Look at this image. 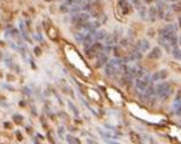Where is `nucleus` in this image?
I'll return each mask as SVG.
<instances>
[{
  "mask_svg": "<svg viewBox=\"0 0 181 144\" xmlns=\"http://www.w3.org/2000/svg\"><path fill=\"white\" fill-rule=\"evenodd\" d=\"M5 61H6V65L9 66V67H12V66H11L12 60H11V56H10L9 54H6V55H5Z\"/></svg>",
  "mask_w": 181,
  "mask_h": 144,
  "instance_id": "b1692460",
  "label": "nucleus"
},
{
  "mask_svg": "<svg viewBox=\"0 0 181 144\" xmlns=\"http://www.w3.org/2000/svg\"><path fill=\"white\" fill-rule=\"evenodd\" d=\"M4 88H6V89H9V90H15V88L13 86H11V85H9V84H4Z\"/></svg>",
  "mask_w": 181,
  "mask_h": 144,
  "instance_id": "cd10ccee",
  "label": "nucleus"
},
{
  "mask_svg": "<svg viewBox=\"0 0 181 144\" xmlns=\"http://www.w3.org/2000/svg\"><path fill=\"white\" fill-rule=\"evenodd\" d=\"M117 4H118V7L121 10V12H122L124 16H127V14H129L133 11V5L129 4L128 0H118Z\"/></svg>",
  "mask_w": 181,
  "mask_h": 144,
  "instance_id": "39448f33",
  "label": "nucleus"
},
{
  "mask_svg": "<svg viewBox=\"0 0 181 144\" xmlns=\"http://www.w3.org/2000/svg\"><path fill=\"white\" fill-rule=\"evenodd\" d=\"M99 133L104 138H106V139H109V138H110V139H117V138H118L117 135H114V133H111V132H110V130L109 131H104V130H100V128H99Z\"/></svg>",
  "mask_w": 181,
  "mask_h": 144,
  "instance_id": "4468645a",
  "label": "nucleus"
},
{
  "mask_svg": "<svg viewBox=\"0 0 181 144\" xmlns=\"http://www.w3.org/2000/svg\"><path fill=\"white\" fill-rule=\"evenodd\" d=\"M170 10L174 12H181V3L176 1V3H173L170 5Z\"/></svg>",
  "mask_w": 181,
  "mask_h": 144,
  "instance_id": "f3484780",
  "label": "nucleus"
},
{
  "mask_svg": "<svg viewBox=\"0 0 181 144\" xmlns=\"http://www.w3.org/2000/svg\"><path fill=\"white\" fill-rule=\"evenodd\" d=\"M89 19H90V14L88 12H80L77 14L71 16V23L76 25V27H80V25L89 22Z\"/></svg>",
  "mask_w": 181,
  "mask_h": 144,
  "instance_id": "7ed1b4c3",
  "label": "nucleus"
},
{
  "mask_svg": "<svg viewBox=\"0 0 181 144\" xmlns=\"http://www.w3.org/2000/svg\"><path fill=\"white\" fill-rule=\"evenodd\" d=\"M173 55V58L175 59V60H181V48L180 47H173V49H172V53H170Z\"/></svg>",
  "mask_w": 181,
  "mask_h": 144,
  "instance_id": "2eb2a0df",
  "label": "nucleus"
},
{
  "mask_svg": "<svg viewBox=\"0 0 181 144\" xmlns=\"http://www.w3.org/2000/svg\"><path fill=\"white\" fill-rule=\"evenodd\" d=\"M158 45L161 46V47H163L167 53H172L173 47H172V46H170V43L168 42V40H165L164 37H162V36H159V37H158Z\"/></svg>",
  "mask_w": 181,
  "mask_h": 144,
  "instance_id": "6e6552de",
  "label": "nucleus"
},
{
  "mask_svg": "<svg viewBox=\"0 0 181 144\" xmlns=\"http://www.w3.org/2000/svg\"><path fill=\"white\" fill-rule=\"evenodd\" d=\"M85 37H86V33H76V34H74V39L76 40L79 43H82L85 41Z\"/></svg>",
  "mask_w": 181,
  "mask_h": 144,
  "instance_id": "dca6fc26",
  "label": "nucleus"
},
{
  "mask_svg": "<svg viewBox=\"0 0 181 144\" xmlns=\"http://www.w3.org/2000/svg\"><path fill=\"white\" fill-rule=\"evenodd\" d=\"M97 56H98V64H97L98 67L105 66V64H106L108 61H109V56H108V54H106V53H104V52L98 53Z\"/></svg>",
  "mask_w": 181,
  "mask_h": 144,
  "instance_id": "1a4fd4ad",
  "label": "nucleus"
},
{
  "mask_svg": "<svg viewBox=\"0 0 181 144\" xmlns=\"http://www.w3.org/2000/svg\"><path fill=\"white\" fill-rule=\"evenodd\" d=\"M179 24H180V25H179V28L181 29V16L179 17Z\"/></svg>",
  "mask_w": 181,
  "mask_h": 144,
  "instance_id": "2f4dec72",
  "label": "nucleus"
},
{
  "mask_svg": "<svg viewBox=\"0 0 181 144\" xmlns=\"http://www.w3.org/2000/svg\"><path fill=\"white\" fill-rule=\"evenodd\" d=\"M152 82V79H151V75L150 73H146L143 78H138L137 82H135V89L139 90V91H141L144 92L145 89L149 86V84Z\"/></svg>",
  "mask_w": 181,
  "mask_h": 144,
  "instance_id": "20e7f679",
  "label": "nucleus"
},
{
  "mask_svg": "<svg viewBox=\"0 0 181 144\" xmlns=\"http://www.w3.org/2000/svg\"><path fill=\"white\" fill-rule=\"evenodd\" d=\"M59 10H60V11H62L63 13H68L70 9H69V6H67V5H65V4H63V5H60Z\"/></svg>",
  "mask_w": 181,
  "mask_h": 144,
  "instance_id": "5701e85b",
  "label": "nucleus"
},
{
  "mask_svg": "<svg viewBox=\"0 0 181 144\" xmlns=\"http://www.w3.org/2000/svg\"><path fill=\"white\" fill-rule=\"evenodd\" d=\"M109 143L110 144H121V143H117V142H110V141H109Z\"/></svg>",
  "mask_w": 181,
  "mask_h": 144,
  "instance_id": "473e14b6",
  "label": "nucleus"
},
{
  "mask_svg": "<svg viewBox=\"0 0 181 144\" xmlns=\"http://www.w3.org/2000/svg\"><path fill=\"white\" fill-rule=\"evenodd\" d=\"M58 133H59V136H62L63 133H64V128H63V127H60V128H59V131H58Z\"/></svg>",
  "mask_w": 181,
  "mask_h": 144,
  "instance_id": "c756f323",
  "label": "nucleus"
},
{
  "mask_svg": "<svg viewBox=\"0 0 181 144\" xmlns=\"http://www.w3.org/2000/svg\"><path fill=\"white\" fill-rule=\"evenodd\" d=\"M139 144H145V143H143V142H139Z\"/></svg>",
  "mask_w": 181,
  "mask_h": 144,
  "instance_id": "c9c22d12",
  "label": "nucleus"
},
{
  "mask_svg": "<svg viewBox=\"0 0 181 144\" xmlns=\"http://www.w3.org/2000/svg\"><path fill=\"white\" fill-rule=\"evenodd\" d=\"M156 18H158L157 7H156V6H150V9L147 10V19H150L151 22H155Z\"/></svg>",
  "mask_w": 181,
  "mask_h": 144,
  "instance_id": "f8f14e48",
  "label": "nucleus"
},
{
  "mask_svg": "<svg viewBox=\"0 0 181 144\" xmlns=\"http://www.w3.org/2000/svg\"><path fill=\"white\" fill-rule=\"evenodd\" d=\"M170 91H172V89H170V84L168 82H161V83L155 85V95L163 100H165L170 95Z\"/></svg>",
  "mask_w": 181,
  "mask_h": 144,
  "instance_id": "f03ea898",
  "label": "nucleus"
},
{
  "mask_svg": "<svg viewBox=\"0 0 181 144\" xmlns=\"http://www.w3.org/2000/svg\"><path fill=\"white\" fill-rule=\"evenodd\" d=\"M123 64V61L120 58H114L110 59L106 64H105V75L108 77H114L117 75V71L120 69V66Z\"/></svg>",
  "mask_w": 181,
  "mask_h": 144,
  "instance_id": "f257e3e1",
  "label": "nucleus"
},
{
  "mask_svg": "<svg viewBox=\"0 0 181 144\" xmlns=\"http://www.w3.org/2000/svg\"><path fill=\"white\" fill-rule=\"evenodd\" d=\"M34 53H35V55L40 56V55H41V48H40V47H35L34 48Z\"/></svg>",
  "mask_w": 181,
  "mask_h": 144,
  "instance_id": "a878e982",
  "label": "nucleus"
},
{
  "mask_svg": "<svg viewBox=\"0 0 181 144\" xmlns=\"http://www.w3.org/2000/svg\"><path fill=\"white\" fill-rule=\"evenodd\" d=\"M179 43H180V47H181V36L179 37Z\"/></svg>",
  "mask_w": 181,
  "mask_h": 144,
  "instance_id": "72a5a7b5",
  "label": "nucleus"
},
{
  "mask_svg": "<svg viewBox=\"0 0 181 144\" xmlns=\"http://www.w3.org/2000/svg\"><path fill=\"white\" fill-rule=\"evenodd\" d=\"M67 141L69 144H80V141L73 136H67Z\"/></svg>",
  "mask_w": 181,
  "mask_h": 144,
  "instance_id": "412c9836",
  "label": "nucleus"
},
{
  "mask_svg": "<svg viewBox=\"0 0 181 144\" xmlns=\"http://www.w3.org/2000/svg\"><path fill=\"white\" fill-rule=\"evenodd\" d=\"M68 105H69V107H70V109L73 111V113H74V114H75V115H79V109H77V108L74 106V103H71V102L69 101V102H68Z\"/></svg>",
  "mask_w": 181,
  "mask_h": 144,
  "instance_id": "4be33fe9",
  "label": "nucleus"
},
{
  "mask_svg": "<svg viewBox=\"0 0 181 144\" xmlns=\"http://www.w3.org/2000/svg\"><path fill=\"white\" fill-rule=\"evenodd\" d=\"M108 35V31L105 29H98L97 31L94 33V40L98 41V42H100V41H104L105 37H106Z\"/></svg>",
  "mask_w": 181,
  "mask_h": 144,
  "instance_id": "9b49d317",
  "label": "nucleus"
},
{
  "mask_svg": "<svg viewBox=\"0 0 181 144\" xmlns=\"http://www.w3.org/2000/svg\"><path fill=\"white\" fill-rule=\"evenodd\" d=\"M139 14H140V18L141 19H147V10L145 6H143L141 9L139 10Z\"/></svg>",
  "mask_w": 181,
  "mask_h": 144,
  "instance_id": "aec40b11",
  "label": "nucleus"
},
{
  "mask_svg": "<svg viewBox=\"0 0 181 144\" xmlns=\"http://www.w3.org/2000/svg\"><path fill=\"white\" fill-rule=\"evenodd\" d=\"M170 1H174V3H176V1H178V0H170Z\"/></svg>",
  "mask_w": 181,
  "mask_h": 144,
  "instance_id": "f704fd0d",
  "label": "nucleus"
},
{
  "mask_svg": "<svg viewBox=\"0 0 181 144\" xmlns=\"http://www.w3.org/2000/svg\"><path fill=\"white\" fill-rule=\"evenodd\" d=\"M175 101H181V88L178 91V95H176V97H175Z\"/></svg>",
  "mask_w": 181,
  "mask_h": 144,
  "instance_id": "bb28decb",
  "label": "nucleus"
},
{
  "mask_svg": "<svg viewBox=\"0 0 181 144\" xmlns=\"http://www.w3.org/2000/svg\"><path fill=\"white\" fill-rule=\"evenodd\" d=\"M147 56L150 59H159L161 56H162V49H161L159 47H153L149 52Z\"/></svg>",
  "mask_w": 181,
  "mask_h": 144,
  "instance_id": "9d476101",
  "label": "nucleus"
},
{
  "mask_svg": "<svg viewBox=\"0 0 181 144\" xmlns=\"http://www.w3.org/2000/svg\"><path fill=\"white\" fill-rule=\"evenodd\" d=\"M168 77V71L167 70H159L157 72H155V73L151 76V79L155 83V82H162V81H165Z\"/></svg>",
  "mask_w": 181,
  "mask_h": 144,
  "instance_id": "423d86ee",
  "label": "nucleus"
},
{
  "mask_svg": "<svg viewBox=\"0 0 181 144\" xmlns=\"http://www.w3.org/2000/svg\"><path fill=\"white\" fill-rule=\"evenodd\" d=\"M150 48V42L147 40H145V39H141V40H139L137 43H135V49L139 50V52H147Z\"/></svg>",
  "mask_w": 181,
  "mask_h": 144,
  "instance_id": "0eeeda50",
  "label": "nucleus"
},
{
  "mask_svg": "<svg viewBox=\"0 0 181 144\" xmlns=\"http://www.w3.org/2000/svg\"><path fill=\"white\" fill-rule=\"evenodd\" d=\"M69 12L73 14H77V13H80L81 12V6H80V5H74V6H71L70 7V10H69Z\"/></svg>",
  "mask_w": 181,
  "mask_h": 144,
  "instance_id": "a211bd4d",
  "label": "nucleus"
},
{
  "mask_svg": "<svg viewBox=\"0 0 181 144\" xmlns=\"http://www.w3.org/2000/svg\"><path fill=\"white\" fill-rule=\"evenodd\" d=\"M141 1H144L145 4H151V3L153 1V0H141Z\"/></svg>",
  "mask_w": 181,
  "mask_h": 144,
  "instance_id": "7c9ffc66",
  "label": "nucleus"
},
{
  "mask_svg": "<svg viewBox=\"0 0 181 144\" xmlns=\"http://www.w3.org/2000/svg\"><path fill=\"white\" fill-rule=\"evenodd\" d=\"M121 45H122V46H127L128 45V40L127 39H123L122 41H121Z\"/></svg>",
  "mask_w": 181,
  "mask_h": 144,
  "instance_id": "c85d7f7f",
  "label": "nucleus"
},
{
  "mask_svg": "<svg viewBox=\"0 0 181 144\" xmlns=\"http://www.w3.org/2000/svg\"><path fill=\"white\" fill-rule=\"evenodd\" d=\"M174 113H175L176 115H181V103H180V105H179V106L174 109Z\"/></svg>",
  "mask_w": 181,
  "mask_h": 144,
  "instance_id": "393cba45",
  "label": "nucleus"
},
{
  "mask_svg": "<svg viewBox=\"0 0 181 144\" xmlns=\"http://www.w3.org/2000/svg\"><path fill=\"white\" fill-rule=\"evenodd\" d=\"M104 41H105V46H114L117 42V35L116 34H108Z\"/></svg>",
  "mask_w": 181,
  "mask_h": 144,
  "instance_id": "ddd939ff",
  "label": "nucleus"
},
{
  "mask_svg": "<svg viewBox=\"0 0 181 144\" xmlns=\"http://www.w3.org/2000/svg\"><path fill=\"white\" fill-rule=\"evenodd\" d=\"M130 4H132V5H133V6H134L135 9H137V10H138V11H139V10H140V9H141L143 6H144V5H143V1H141V0H130Z\"/></svg>",
  "mask_w": 181,
  "mask_h": 144,
  "instance_id": "6ab92c4d",
  "label": "nucleus"
}]
</instances>
